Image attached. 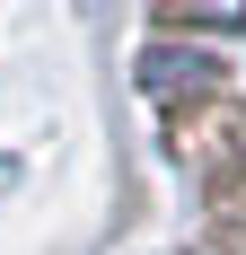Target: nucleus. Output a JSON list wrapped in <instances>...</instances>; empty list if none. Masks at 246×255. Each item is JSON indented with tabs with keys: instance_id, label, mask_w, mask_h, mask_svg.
<instances>
[{
	"instance_id": "nucleus-1",
	"label": "nucleus",
	"mask_w": 246,
	"mask_h": 255,
	"mask_svg": "<svg viewBox=\"0 0 246 255\" xmlns=\"http://www.w3.org/2000/svg\"><path fill=\"white\" fill-rule=\"evenodd\" d=\"M167 150L194 158L202 185H238L246 176V115H238V97H202L185 115H167Z\"/></svg>"
},
{
	"instance_id": "nucleus-2",
	"label": "nucleus",
	"mask_w": 246,
	"mask_h": 255,
	"mask_svg": "<svg viewBox=\"0 0 246 255\" xmlns=\"http://www.w3.org/2000/svg\"><path fill=\"white\" fill-rule=\"evenodd\" d=\"M158 18L167 26H211V35H220V26H246V0H158Z\"/></svg>"
}]
</instances>
